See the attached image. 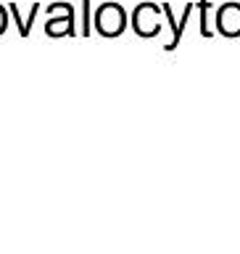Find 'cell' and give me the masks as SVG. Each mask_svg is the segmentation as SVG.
Here are the masks:
<instances>
[{"mask_svg":"<svg viewBox=\"0 0 240 254\" xmlns=\"http://www.w3.org/2000/svg\"><path fill=\"white\" fill-rule=\"evenodd\" d=\"M127 27V13L119 3H100L95 11V29L103 37H119Z\"/></svg>","mask_w":240,"mask_h":254,"instance_id":"obj_1","label":"cell"},{"mask_svg":"<svg viewBox=\"0 0 240 254\" xmlns=\"http://www.w3.org/2000/svg\"><path fill=\"white\" fill-rule=\"evenodd\" d=\"M132 29L140 37H156L161 32V11L156 3H140L132 13Z\"/></svg>","mask_w":240,"mask_h":254,"instance_id":"obj_2","label":"cell"},{"mask_svg":"<svg viewBox=\"0 0 240 254\" xmlns=\"http://www.w3.org/2000/svg\"><path fill=\"white\" fill-rule=\"evenodd\" d=\"M50 11H58L61 16L50 13V19L45 24V35L48 37H66V35H74V8L69 3H53Z\"/></svg>","mask_w":240,"mask_h":254,"instance_id":"obj_3","label":"cell"},{"mask_svg":"<svg viewBox=\"0 0 240 254\" xmlns=\"http://www.w3.org/2000/svg\"><path fill=\"white\" fill-rule=\"evenodd\" d=\"M217 32L225 37H240V3H225L217 11Z\"/></svg>","mask_w":240,"mask_h":254,"instance_id":"obj_4","label":"cell"},{"mask_svg":"<svg viewBox=\"0 0 240 254\" xmlns=\"http://www.w3.org/2000/svg\"><path fill=\"white\" fill-rule=\"evenodd\" d=\"M164 13H166V19H169V24H172V40H169V45H166V51H174V48L180 45L182 29H185V24H188V19H190V13H193V5H188V8H185V13H182L180 24H174V16H172V8H169V5H164Z\"/></svg>","mask_w":240,"mask_h":254,"instance_id":"obj_5","label":"cell"},{"mask_svg":"<svg viewBox=\"0 0 240 254\" xmlns=\"http://www.w3.org/2000/svg\"><path fill=\"white\" fill-rule=\"evenodd\" d=\"M82 35H90V24H93V19H90V0H82Z\"/></svg>","mask_w":240,"mask_h":254,"instance_id":"obj_6","label":"cell"},{"mask_svg":"<svg viewBox=\"0 0 240 254\" xmlns=\"http://www.w3.org/2000/svg\"><path fill=\"white\" fill-rule=\"evenodd\" d=\"M206 11H209V0H201V35L211 37V29L206 27Z\"/></svg>","mask_w":240,"mask_h":254,"instance_id":"obj_7","label":"cell"},{"mask_svg":"<svg viewBox=\"0 0 240 254\" xmlns=\"http://www.w3.org/2000/svg\"><path fill=\"white\" fill-rule=\"evenodd\" d=\"M8 29V11L3 5H0V35H3V32Z\"/></svg>","mask_w":240,"mask_h":254,"instance_id":"obj_8","label":"cell"}]
</instances>
